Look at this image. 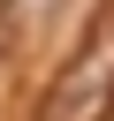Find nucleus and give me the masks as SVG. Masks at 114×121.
<instances>
[{
	"label": "nucleus",
	"mask_w": 114,
	"mask_h": 121,
	"mask_svg": "<svg viewBox=\"0 0 114 121\" xmlns=\"http://www.w3.org/2000/svg\"><path fill=\"white\" fill-rule=\"evenodd\" d=\"M15 15H38V0H15Z\"/></svg>",
	"instance_id": "f257e3e1"
}]
</instances>
